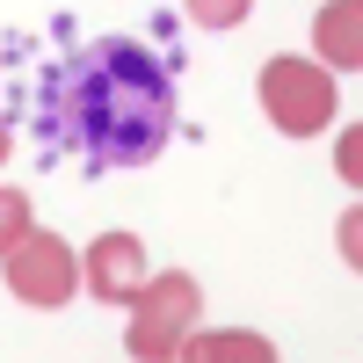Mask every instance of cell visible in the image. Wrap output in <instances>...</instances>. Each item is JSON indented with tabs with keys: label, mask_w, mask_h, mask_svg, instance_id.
I'll return each instance as SVG.
<instances>
[{
	"label": "cell",
	"mask_w": 363,
	"mask_h": 363,
	"mask_svg": "<svg viewBox=\"0 0 363 363\" xmlns=\"http://www.w3.org/2000/svg\"><path fill=\"white\" fill-rule=\"evenodd\" d=\"M131 306H138L131 313V356H174L189 320H196V284L182 269H167V277H145V291Z\"/></svg>",
	"instance_id": "277c9868"
},
{
	"label": "cell",
	"mask_w": 363,
	"mask_h": 363,
	"mask_svg": "<svg viewBox=\"0 0 363 363\" xmlns=\"http://www.w3.org/2000/svg\"><path fill=\"white\" fill-rule=\"evenodd\" d=\"M0 262H8V291L22 298V306H51V313H58V306L73 298V284H80L73 247H66L58 233H37V225H29Z\"/></svg>",
	"instance_id": "3957f363"
},
{
	"label": "cell",
	"mask_w": 363,
	"mask_h": 363,
	"mask_svg": "<svg viewBox=\"0 0 363 363\" xmlns=\"http://www.w3.org/2000/svg\"><path fill=\"white\" fill-rule=\"evenodd\" d=\"M356 22H363V0H335V8H320V22H313L320 58H327V66H342V73L363 66V51H356Z\"/></svg>",
	"instance_id": "8992f818"
},
{
	"label": "cell",
	"mask_w": 363,
	"mask_h": 363,
	"mask_svg": "<svg viewBox=\"0 0 363 363\" xmlns=\"http://www.w3.org/2000/svg\"><path fill=\"white\" fill-rule=\"evenodd\" d=\"M0 160H8V131H0Z\"/></svg>",
	"instance_id": "9c48e42d"
},
{
	"label": "cell",
	"mask_w": 363,
	"mask_h": 363,
	"mask_svg": "<svg viewBox=\"0 0 363 363\" xmlns=\"http://www.w3.org/2000/svg\"><path fill=\"white\" fill-rule=\"evenodd\" d=\"M247 8H255V0H189V22H203V29H240Z\"/></svg>",
	"instance_id": "52a82bcc"
},
{
	"label": "cell",
	"mask_w": 363,
	"mask_h": 363,
	"mask_svg": "<svg viewBox=\"0 0 363 363\" xmlns=\"http://www.w3.org/2000/svg\"><path fill=\"white\" fill-rule=\"evenodd\" d=\"M262 109H269L277 131L313 138V131H327V116H335V80L320 66H306V58H269L262 66Z\"/></svg>",
	"instance_id": "7a4b0ae2"
},
{
	"label": "cell",
	"mask_w": 363,
	"mask_h": 363,
	"mask_svg": "<svg viewBox=\"0 0 363 363\" xmlns=\"http://www.w3.org/2000/svg\"><path fill=\"white\" fill-rule=\"evenodd\" d=\"M87 291H95L102 306H131L145 291V247L131 233H102L95 247H87Z\"/></svg>",
	"instance_id": "5b68a950"
},
{
	"label": "cell",
	"mask_w": 363,
	"mask_h": 363,
	"mask_svg": "<svg viewBox=\"0 0 363 363\" xmlns=\"http://www.w3.org/2000/svg\"><path fill=\"white\" fill-rule=\"evenodd\" d=\"M22 233H29V196L22 189H0V255H8Z\"/></svg>",
	"instance_id": "ba28073f"
},
{
	"label": "cell",
	"mask_w": 363,
	"mask_h": 363,
	"mask_svg": "<svg viewBox=\"0 0 363 363\" xmlns=\"http://www.w3.org/2000/svg\"><path fill=\"white\" fill-rule=\"evenodd\" d=\"M44 138L80 167H153L174 138V73L138 37H95L44 73Z\"/></svg>",
	"instance_id": "6da1fadb"
}]
</instances>
